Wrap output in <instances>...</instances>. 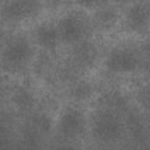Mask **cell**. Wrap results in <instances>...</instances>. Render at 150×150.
Wrapping results in <instances>:
<instances>
[{"label": "cell", "instance_id": "5", "mask_svg": "<svg viewBox=\"0 0 150 150\" xmlns=\"http://www.w3.org/2000/svg\"><path fill=\"white\" fill-rule=\"evenodd\" d=\"M148 17H149L148 11L143 6L136 5L127 13V24L132 29H141L146 23Z\"/></svg>", "mask_w": 150, "mask_h": 150}, {"label": "cell", "instance_id": "1", "mask_svg": "<svg viewBox=\"0 0 150 150\" xmlns=\"http://www.w3.org/2000/svg\"><path fill=\"white\" fill-rule=\"evenodd\" d=\"M41 8L38 0H12L5 8V13L14 19H25L35 16Z\"/></svg>", "mask_w": 150, "mask_h": 150}, {"label": "cell", "instance_id": "8", "mask_svg": "<svg viewBox=\"0 0 150 150\" xmlns=\"http://www.w3.org/2000/svg\"><path fill=\"white\" fill-rule=\"evenodd\" d=\"M119 3H129V1H132V0H117Z\"/></svg>", "mask_w": 150, "mask_h": 150}, {"label": "cell", "instance_id": "4", "mask_svg": "<svg viewBox=\"0 0 150 150\" xmlns=\"http://www.w3.org/2000/svg\"><path fill=\"white\" fill-rule=\"evenodd\" d=\"M29 54V47L24 42H17L6 52V60L12 64L22 63Z\"/></svg>", "mask_w": 150, "mask_h": 150}, {"label": "cell", "instance_id": "2", "mask_svg": "<svg viewBox=\"0 0 150 150\" xmlns=\"http://www.w3.org/2000/svg\"><path fill=\"white\" fill-rule=\"evenodd\" d=\"M85 30V23L76 14H70L66 17L60 24V31L64 40L76 41L82 36Z\"/></svg>", "mask_w": 150, "mask_h": 150}, {"label": "cell", "instance_id": "7", "mask_svg": "<svg viewBox=\"0 0 150 150\" xmlns=\"http://www.w3.org/2000/svg\"><path fill=\"white\" fill-rule=\"evenodd\" d=\"M99 0H78V3L85 7H91L93 5H96Z\"/></svg>", "mask_w": 150, "mask_h": 150}, {"label": "cell", "instance_id": "3", "mask_svg": "<svg viewBox=\"0 0 150 150\" xmlns=\"http://www.w3.org/2000/svg\"><path fill=\"white\" fill-rule=\"evenodd\" d=\"M108 64L112 69L123 71V70H130L131 68H134L135 61H134V57L129 52L120 51L112 56Z\"/></svg>", "mask_w": 150, "mask_h": 150}, {"label": "cell", "instance_id": "6", "mask_svg": "<svg viewBox=\"0 0 150 150\" xmlns=\"http://www.w3.org/2000/svg\"><path fill=\"white\" fill-rule=\"evenodd\" d=\"M37 37H38V41L41 42V44L45 47H50L54 45L56 40H57V31L51 25H43L37 31Z\"/></svg>", "mask_w": 150, "mask_h": 150}]
</instances>
